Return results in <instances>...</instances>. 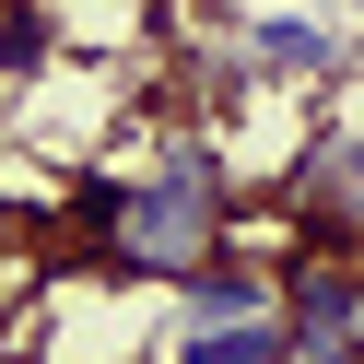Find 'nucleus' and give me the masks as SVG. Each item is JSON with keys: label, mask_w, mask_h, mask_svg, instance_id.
<instances>
[{"label": "nucleus", "mask_w": 364, "mask_h": 364, "mask_svg": "<svg viewBox=\"0 0 364 364\" xmlns=\"http://www.w3.org/2000/svg\"><path fill=\"white\" fill-rule=\"evenodd\" d=\"M71 235H82V259H95L106 282H188V270H212L223 247L247 235V188L223 176V153L176 141V153H153V165L95 176V188L71 200Z\"/></svg>", "instance_id": "obj_1"}, {"label": "nucleus", "mask_w": 364, "mask_h": 364, "mask_svg": "<svg viewBox=\"0 0 364 364\" xmlns=\"http://www.w3.org/2000/svg\"><path fill=\"white\" fill-rule=\"evenodd\" d=\"M282 212H294V235H306V247L364 259V129H317V141L294 153Z\"/></svg>", "instance_id": "obj_2"}, {"label": "nucleus", "mask_w": 364, "mask_h": 364, "mask_svg": "<svg viewBox=\"0 0 364 364\" xmlns=\"http://www.w3.org/2000/svg\"><path fill=\"white\" fill-rule=\"evenodd\" d=\"M282 329L294 341H364V259L294 247V259H282Z\"/></svg>", "instance_id": "obj_3"}, {"label": "nucleus", "mask_w": 364, "mask_h": 364, "mask_svg": "<svg viewBox=\"0 0 364 364\" xmlns=\"http://www.w3.org/2000/svg\"><path fill=\"white\" fill-rule=\"evenodd\" d=\"M176 306H188V329H247V317H282V259L223 247L212 270H188V282H176Z\"/></svg>", "instance_id": "obj_4"}, {"label": "nucleus", "mask_w": 364, "mask_h": 364, "mask_svg": "<svg viewBox=\"0 0 364 364\" xmlns=\"http://www.w3.org/2000/svg\"><path fill=\"white\" fill-rule=\"evenodd\" d=\"M329 24H317V12H259V24H247V71L259 82H317L329 71Z\"/></svg>", "instance_id": "obj_5"}, {"label": "nucleus", "mask_w": 364, "mask_h": 364, "mask_svg": "<svg viewBox=\"0 0 364 364\" xmlns=\"http://www.w3.org/2000/svg\"><path fill=\"white\" fill-rule=\"evenodd\" d=\"M176 364H294V329L282 317H247V329H188Z\"/></svg>", "instance_id": "obj_6"}, {"label": "nucleus", "mask_w": 364, "mask_h": 364, "mask_svg": "<svg viewBox=\"0 0 364 364\" xmlns=\"http://www.w3.org/2000/svg\"><path fill=\"white\" fill-rule=\"evenodd\" d=\"M0 259H12V188H0Z\"/></svg>", "instance_id": "obj_7"}]
</instances>
